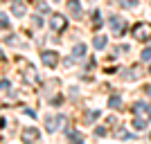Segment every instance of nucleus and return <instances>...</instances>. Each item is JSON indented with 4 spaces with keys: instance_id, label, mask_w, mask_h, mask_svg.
I'll list each match as a JSON object with an SVG mask.
<instances>
[{
    "instance_id": "obj_1",
    "label": "nucleus",
    "mask_w": 151,
    "mask_h": 144,
    "mask_svg": "<svg viewBox=\"0 0 151 144\" xmlns=\"http://www.w3.org/2000/svg\"><path fill=\"white\" fill-rule=\"evenodd\" d=\"M138 32H140V41H147L149 38V34H151V27L149 25H138Z\"/></svg>"
},
{
    "instance_id": "obj_2",
    "label": "nucleus",
    "mask_w": 151,
    "mask_h": 144,
    "mask_svg": "<svg viewBox=\"0 0 151 144\" xmlns=\"http://www.w3.org/2000/svg\"><path fill=\"white\" fill-rule=\"evenodd\" d=\"M52 54H54V52H47V57H43V61H47L50 65H54V61H57V59L52 57Z\"/></svg>"
},
{
    "instance_id": "obj_3",
    "label": "nucleus",
    "mask_w": 151,
    "mask_h": 144,
    "mask_svg": "<svg viewBox=\"0 0 151 144\" xmlns=\"http://www.w3.org/2000/svg\"><path fill=\"white\" fill-rule=\"evenodd\" d=\"M106 45V38H95V47H104Z\"/></svg>"
},
{
    "instance_id": "obj_4",
    "label": "nucleus",
    "mask_w": 151,
    "mask_h": 144,
    "mask_svg": "<svg viewBox=\"0 0 151 144\" xmlns=\"http://www.w3.org/2000/svg\"><path fill=\"white\" fill-rule=\"evenodd\" d=\"M135 2H138V0H124L122 5H124V7H131V5H135Z\"/></svg>"
},
{
    "instance_id": "obj_5",
    "label": "nucleus",
    "mask_w": 151,
    "mask_h": 144,
    "mask_svg": "<svg viewBox=\"0 0 151 144\" xmlns=\"http://www.w3.org/2000/svg\"><path fill=\"white\" fill-rule=\"evenodd\" d=\"M142 59H151V50H147L145 54H142Z\"/></svg>"
}]
</instances>
